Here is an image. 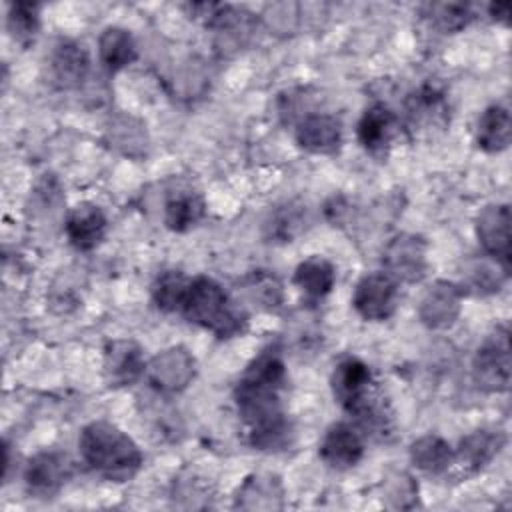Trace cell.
Instances as JSON below:
<instances>
[{"label":"cell","instance_id":"obj_1","mask_svg":"<svg viewBox=\"0 0 512 512\" xmlns=\"http://www.w3.org/2000/svg\"><path fill=\"white\" fill-rule=\"evenodd\" d=\"M284 388L286 366L274 348L254 358L236 384V406L250 426V442L258 450H276L288 442L290 424L282 408Z\"/></svg>","mask_w":512,"mask_h":512},{"label":"cell","instance_id":"obj_2","mask_svg":"<svg viewBox=\"0 0 512 512\" xmlns=\"http://www.w3.org/2000/svg\"><path fill=\"white\" fill-rule=\"evenodd\" d=\"M82 460L108 480L124 482L142 466L136 442L110 422L96 420L82 428L78 438Z\"/></svg>","mask_w":512,"mask_h":512},{"label":"cell","instance_id":"obj_3","mask_svg":"<svg viewBox=\"0 0 512 512\" xmlns=\"http://www.w3.org/2000/svg\"><path fill=\"white\" fill-rule=\"evenodd\" d=\"M332 392L336 402L358 418L362 428L384 432L386 412L382 398L376 396L370 368L358 358H344L332 372Z\"/></svg>","mask_w":512,"mask_h":512},{"label":"cell","instance_id":"obj_4","mask_svg":"<svg viewBox=\"0 0 512 512\" xmlns=\"http://www.w3.org/2000/svg\"><path fill=\"white\" fill-rule=\"evenodd\" d=\"M180 312L188 322L198 324L220 338L242 332V326L246 324V316L232 306L226 290L208 276L190 280Z\"/></svg>","mask_w":512,"mask_h":512},{"label":"cell","instance_id":"obj_5","mask_svg":"<svg viewBox=\"0 0 512 512\" xmlns=\"http://www.w3.org/2000/svg\"><path fill=\"white\" fill-rule=\"evenodd\" d=\"M472 378L486 392H504L510 386V344L508 332L496 330L474 354Z\"/></svg>","mask_w":512,"mask_h":512},{"label":"cell","instance_id":"obj_6","mask_svg":"<svg viewBox=\"0 0 512 512\" xmlns=\"http://www.w3.org/2000/svg\"><path fill=\"white\" fill-rule=\"evenodd\" d=\"M386 274L396 282H420L426 276V242L416 234L394 236L382 254Z\"/></svg>","mask_w":512,"mask_h":512},{"label":"cell","instance_id":"obj_7","mask_svg":"<svg viewBox=\"0 0 512 512\" xmlns=\"http://www.w3.org/2000/svg\"><path fill=\"white\" fill-rule=\"evenodd\" d=\"M398 302V282L386 272L362 276L354 288L352 304L364 320H386L394 314Z\"/></svg>","mask_w":512,"mask_h":512},{"label":"cell","instance_id":"obj_8","mask_svg":"<svg viewBox=\"0 0 512 512\" xmlns=\"http://www.w3.org/2000/svg\"><path fill=\"white\" fill-rule=\"evenodd\" d=\"M148 382L164 394L184 390L196 376V360L184 346H172L156 354L146 366Z\"/></svg>","mask_w":512,"mask_h":512},{"label":"cell","instance_id":"obj_9","mask_svg":"<svg viewBox=\"0 0 512 512\" xmlns=\"http://www.w3.org/2000/svg\"><path fill=\"white\" fill-rule=\"evenodd\" d=\"M506 436L502 430L480 428L464 436L452 454V464L462 476H470L486 468L504 448Z\"/></svg>","mask_w":512,"mask_h":512},{"label":"cell","instance_id":"obj_10","mask_svg":"<svg viewBox=\"0 0 512 512\" xmlns=\"http://www.w3.org/2000/svg\"><path fill=\"white\" fill-rule=\"evenodd\" d=\"M476 234L484 252L510 268V208L488 204L476 218Z\"/></svg>","mask_w":512,"mask_h":512},{"label":"cell","instance_id":"obj_11","mask_svg":"<svg viewBox=\"0 0 512 512\" xmlns=\"http://www.w3.org/2000/svg\"><path fill=\"white\" fill-rule=\"evenodd\" d=\"M296 142L312 154H334L342 144V122L326 112L306 114L296 126Z\"/></svg>","mask_w":512,"mask_h":512},{"label":"cell","instance_id":"obj_12","mask_svg":"<svg viewBox=\"0 0 512 512\" xmlns=\"http://www.w3.org/2000/svg\"><path fill=\"white\" fill-rule=\"evenodd\" d=\"M462 308V290L452 282H436L422 298L418 316L422 324L434 330L448 328L456 322Z\"/></svg>","mask_w":512,"mask_h":512},{"label":"cell","instance_id":"obj_13","mask_svg":"<svg viewBox=\"0 0 512 512\" xmlns=\"http://www.w3.org/2000/svg\"><path fill=\"white\" fill-rule=\"evenodd\" d=\"M72 474L70 460L56 450L36 454L26 466V484L38 496L56 494Z\"/></svg>","mask_w":512,"mask_h":512},{"label":"cell","instance_id":"obj_14","mask_svg":"<svg viewBox=\"0 0 512 512\" xmlns=\"http://www.w3.org/2000/svg\"><path fill=\"white\" fill-rule=\"evenodd\" d=\"M146 372L142 348L132 340H112L104 350V374L110 386L134 384Z\"/></svg>","mask_w":512,"mask_h":512},{"label":"cell","instance_id":"obj_15","mask_svg":"<svg viewBox=\"0 0 512 512\" xmlns=\"http://www.w3.org/2000/svg\"><path fill=\"white\" fill-rule=\"evenodd\" d=\"M364 454L362 436L348 424H332L320 440V458L338 470L350 468L360 462Z\"/></svg>","mask_w":512,"mask_h":512},{"label":"cell","instance_id":"obj_16","mask_svg":"<svg viewBox=\"0 0 512 512\" xmlns=\"http://www.w3.org/2000/svg\"><path fill=\"white\" fill-rule=\"evenodd\" d=\"M50 70L60 88H80L90 72L88 50L74 40H62L50 56Z\"/></svg>","mask_w":512,"mask_h":512},{"label":"cell","instance_id":"obj_17","mask_svg":"<svg viewBox=\"0 0 512 512\" xmlns=\"http://www.w3.org/2000/svg\"><path fill=\"white\" fill-rule=\"evenodd\" d=\"M106 224V216L98 206L82 202L68 212L64 230L74 248L92 250L102 242L106 234Z\"/></svg>","mask_w":512,"mask_h":512},{"label":"cell","instance_id":"obj_18","mask_svg":"<svg viewBox=\"0 0 512 512\" xmlns=\"http://www.w3.org/2000/svg\"><path fill=\"white\" fill-rule=\"evenodd\" d=\"M234 506L242 510H280L284 508V486L274 474H252L238 488Z\"/></svg>","mask_w":512,"mask_h":512},{"label":"cell","instance_id":"obj_19","mask_svg":"<svg viewBox=\"0 0 512 512\" xmlns=\"http://www.w3.org/2000/svg\"><path fill=\"white\" fill-rule=\"evenodd\" d=\"M406 112H408V126L416 132V130H434V128H442L446 124V112L448 106L444 102V96L430 86L420 88L418 92H414L408 98L406 104Z\"/></svg>","mask_w":512,"mask_h":512},{"label":"cell","instance_id":"obj_20","mask_svg":"<svg viewBox=\"0 0 512 512\" xmlns=\"http://www.w3.org/2000/svg\"><path fill=\"white\" fill-rule=\"evenodd\" d=\"M396 128L394 114L384 104H372L358 122V140L370 154H382L392 140Z\"/></svg>","mask_w":512,"mask_h":512},{"label":"cell","instance_id":"obj_21","mask_svg":"<svg viewBox=\"0 0 512 512\" xmlns=\"http://www.w3.org/2000/svg\"><path fill=\"white\" fill-rule=\"evenodd\" d=\"M512 138L510 112L502 104L488 106L478 118L476 142L486 152H502L508 148Z\"/></svg>","mask_w":512,"mask_h":512},{"label":"cell","instance_id":"obj_22","mask_svg":"<svg viewBox=\"0 0 512 512\" xmlns=\"http://www.w3.org/2000/svg\"><path fill=\"white\" fill-rule=\"evenodd\" d=\"M336 282V270L332 262L322 256H310L294 270V284L312 300L324 298Z\"/></svg>","mask_w":512,"mask_h":512},{"label":"cell","instance_id":"obj_23","mask_svg":"<svg viewBox=\"0 0 512 512\" xmlns=\"http://www.w3.org/2000/svg\"><path fill=\"white\" fill-rule=\"evenodd\" d=\"M452 454L454 450L450 448V444L436 434L420 436L410 444L412 464L426 474L448 472L452 466Z\"/></svg>","mask_w":512,"mask_h":512},{"label":"cell","instance_id":"obj_24","mask_svg":"<svg viewBox=\"0 0 512 512\" xmlns=\"http://www.w3.org/2000/svg\"><path fill=\"white\" fill-rule=\"evenodd\" d=\"M98 54L102 64L116 72L134 62L136 42L128 30L120 26H108L98 38Z\"/></svg>","mask_w":512,"mask_h":512},{"label":"cell","instance_id":"obj_25","mask_svg":"<svg viewBox=\"0 0 512 512\" xmlns=\"http://www.w3.org/2000/svg\"><path fill=\"white\" fill-rule=\"evenodd\" d=\"M106 134L110 146L126 156H142L146 152L148 136L144 124L134 116L118 114L116 118H112Z\"/></svg>","mask_w":512,"mask_h":512},{"label":"cell","instance_id":"obj_26","mask_svg":"<svg viewBox=\"0 0 512 512\" xmlns=\"http://www.w3.org/2000/svg\"><path fill=\"white\" fill-rule=\"evenodd\" d=\"M204 216V202L194 192L174 194L164 208V222L174 232H186Z\"/></svg>","mask_w":512,"mask_h":512},{"label":"cell","instance_id":"obj_27","mask_svg":"<svg viewBox=\"0 0 512 512\" xmlns=\"http://www.w3.org/2000/svg\"><path fill=\"white\" fill-rule=\"evenodd\" d=\"M508 270L502 262H498L492 256H484V258H476L468 264L466 268V280L472 288H476L480 294H490V292H498L504 284V280L508 278Z\"/></svg>","mask_w":512,"mask_h":512},{"label":"cell","instance_id":"obj_28","mask_svg":"<svg viewBox=\"0 0 512 512\" xmlns=\"http://www.w3.org/2000/svg\"><path fill=\"white\" fill-rule=\"evenodd\" d=\"M190 280L178 272V270H166L162 272L152 288V296L154 302L160 310L164 312H174L182 308V302L186 298V290H188Z\"/></svg>","mask_w":512,"mask_h":512},{"label":"cell","instance_id":"obj_29","mask_svg":"<svg viewBox=\"0 0 512 512\" xmlns=\"http://www.w3.org/2000/svg\"><path fill=\"white\" fill-rule=\"evenodd\" d=\"M40 6L34 2H14L8 10V30L14 40L28 44L34 40L40 24Z\"/></svg>","mask_w":512,"mask_h":512},{"label":"cell","instance_id":"obj_30","mask_svg":"<svg viewBox=\"0 0 512 512\" xmlns=\"http://www.w3.org/2000/svg\"><path fill=\"white\" fill-rule=\"evenodd\" d=\"M428 18L442 32H458L468 26V22L474 18V14L468 4L442 2V4L428 6Z\"/></svg>","mask_w":512,"mask_h":512},{"label":"cell","instance_id":"obj_31","mask_svg":"<svg viewBox=\"0 0 512 512\" xmlns=\"http://www.w3.org/2000/svg\"><path fill=\"white\" fill-rule=\"evenodd\" d=\"M384 492H386V500H388L390 508H412L416 502L418 488L408 474L396 472L394 476L388 478Z\"/></svg>","mask_w":512,"mask_h":512},{"label":"cell","instance_id":"obj_32","mask_svg":"<svg viewBox=\"0 0 512 512\" xmlns=\"http://www.w3.org/2000/svg\"><path fill=\"white\" fill-rule=\"evenodd\" d=\"M248 288H250L252 296L268 308L278 306L280 300H282V290H280V284L276 282L274 276H266V274L254 276V280L250 282Z\"/></svg>","mask_w":512,"mask_h":512},{"label":"cell","instance_id":"obj_33","mask_svg":"<svg viewBox=\"0 0 512 512\" xmlns=\"http://www.w3.org/2000/svg\"><path fill=\"white\" fill-rule=\"evenodd\" d=\"M488 10H490V16H492L494 20L506 22L508 16H510V4H506V2H504V4H490Z\"/></svg>","mask_w":512,"mask_h":512}]
</instances>
